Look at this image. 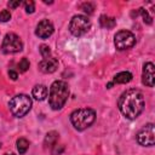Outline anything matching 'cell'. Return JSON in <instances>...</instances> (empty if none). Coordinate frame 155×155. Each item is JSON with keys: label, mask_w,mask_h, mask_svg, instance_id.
Segmentation results:
<instances>
[{"label": "cell", "mask_w": 155, "mask_h": 155, "mask_svg": "<svg viewBox=\"0 0 155 155\" xmlns=\"http://www.w3.org/2000/svg\"><path fill=\"white\" fill-rule=\"evenodd\" d=\"M58 133L56 132V131H51V132H48L47 134H46V137H45V145L46 147H53L54 144H57L56 142L58 140Z\"/></svg>", "instance_id": "cell-15"}, {"label": "cell", "mask_w": 155, "mask_h": 155, "mask_svg": "<svg viewBox=\"0 0 155 155\" xmlns=\"http://www.w3.org/2000/svg\"><path fill=\"white\" fill-rule=\"evenodd\" d=\"M96 120V111L91 108H81L71 113L70 122L78 131H84L88 128Z\"/></svg>", "instance_id": "cell-3"}, {"label": "cell", "mask_w": 155, "mask_h": 155, "mask_svg": "<svg viewBox=\"0 0 155 155\" xmlns=\"http://www.w3.org/2000/svg\"><path fill=\"white\" fill-rule=\"evenodd\" d=\"M68 97H69V87L65 81L57 80L52 82L48 93V104L53 110L62 109Z\"/></svg>", "instance_id": "cell-2"}, {"label": "cell", "mask_w": 155, "mask_h": 155, "mask_svg": "<svg viewBox=\"0 0 155 155\" xmlns=\"http://www.w3.org/2000/svg\"><path fill=\"white\" fill-rule=\"evenodd\" d=\"M52 148H53V149H52V154H53V155H58V154H61V153H62V151L64 150V147H63V145H62V147H61V148L58 149L57 144H54V145H53Z\"/></svg>", "instance_id": "cell-23"}, {"label": "cell", "mask_w": 155, "mask_h": 155, "mask_svg": "<svg viewBox=\"0 0 155 155\" xmlns=\"http://www.w3.org/2000/svg\"><path fill=\"white\" fill-rule=\"evenodd\" d=\"M4 155H15L13 153H11V154H4Z\"/></svg>", "instance_id": "cell-26"}, {"label": "cell", "mask_w": 155, "mask_h": 155, "mask_svg": "<svg viewBox=\"0 0 155 155\" xmlns=\"http://www.w3.org/2000/svg\"><path fill=\"white\" fill-rule=\"evenodd\" d=\"M23 48V42L18 35L15 33H7L2 40L1 45V51L4 53H17L22 51Z\"/></svg>", "instance_id": "cell-6"}, {"label": "cell", "mask_w": 155, "mask_h": 155, "mask_svg": "<svg viewBox=\"0 0 155 155\" xmlns=\"http://www.w3.org/2000/svg\"><path fill=\"white\" fill-rule=\"evenodd\" d=\"M18 68H19V71H22V73L27 71V70L29 69V61H28L25 57L22 58V59L19 61V63H18Z\"/></svg>", "instance_id": "cell-18"}, {"label": "cell", "mask_w": 155, "mask_h": 155, "mask_svg": "<svg viewBox=\"0 0 155 155\" xmlns=\"http://www.w3.org/2000/svg\"><path fill=\"white\" fill-rule=\"evenodd\" d=\"M139 10V13L142 15V17H143V21H144V23H147V24H151L153 23V18L149 16V13H148V11L145 10V8H143V7H140V8H138Z\"/></svg>", "instance_id": "cell-17"}, {"label": "cell", "mask_w": 155, "mask_h": 155, "mask_svg": "<svg viewBox=\"0 0 155 155\" xmlns=\"http://www.w3.org/2000/svg\"><path fill=\"white\" fill-rule=\"evenodd\" d=\"M40 53H41V56L44 58H48L51 56V50H50V47L47 45H41L40 46Z\"/></svg>", "instance_id": "cell-21"}, {"label": "cell", "mask_w": 155, "mask_h": 155, "mask_svg": "<svg viewBox=\"0 0 155 155\" xmlns=\"http://www.w3.org/2000/svg\"><path fill=\"white\" fill-rule=\"evenodd\" d=\"M47 92L48 91L45 85H36V86H34L31 94L36 101H44L47 97Z\"/></svg>", "instance_id": "cell-12"}, {"label": "cell", "mask_w": 155, "mask_h": 155, "mask_svg": "<svg viewBox=\"0 0 155 155\" xmlns=\"http://www.w3.org/2000/svg\"><path fill=\"white\" fill-rule=\"evenodd\" d=\"M8 107H10L11 113L13 114V116L23 117L31 109V99L29 96L21 93V94L12 97V99L8 103Z\"/></svg>", "instance_id": "cell-4"}, {"label": "cell", "mask_w": 155, "mask_h": 155, "mask_svg": "<svg viewBox=\"0 0 155 155\" xmlns=\"http://www.w3.org/2000/svg\"><path fill=\"white\" fill-rule=\"evenodd\" d=\"M53 30H54L53 24L48 19H42L38 23L36 29H35V34L40 39H47L53 34Z\"/></svg>", "instance_id": "cell-9"}, {"label": "cell", "mask_w": 155, "mask_h": 155, "mask_svg": "<svg viewBox=\"0 0 155 155\" xmlns=\"http://www.w3.org/2000/svg\"><path fill=\"white\" fill-rule=\"evenodd\" d=\"M8 76L12 79V80H17V78H18V74H17V71H15V70H8Z\"/></svg>", "instance_id": "cell-25"}, {"label": "cell", "mask_w": 155, "mask_h": 155, "mask_svg": "<svg viewBox=\"0 0 155 155\" xmlns=\"http://www.w3.org/2000/svg\"><path fill=\"white\" fill-rule=\"evenodd\" d=\"M24 8H25V12L27 13H33L35 11V4H34V1H31V0L24 1Z\"/></svg>", "instance_id": "cell-19"}, {"label": "cell", "mask_w": 155, "mask_h": 155, "mask_svg": "<svg viewBox=\"0 0 155 155\" xmlns=\"http://www.w3.org/2000/svg\"><path fill=\"white\" fill-rule=\"evenodd\" d=\"M142 82L148 87H153L155 84V67L151 62L145 63L143 67Z\"/></svg>", "instance_id": "cell-10"}, {"label": "cell", "mask_w": 155, "mask_h": 155, "mask_svg": "<svg viewBox=\"0 0 155 155\" xmlns=\"http://www.w3.org/2000/svg\"><path fill=\"white\" fill-rule=\"evenodd\" d=\"M154 136V125L148 124L137 133V142L143 147H153L155 143Z\"/></svg>", "instance_id": "cell-8"}, {"label": "cell", "mask_w": 155, "mask_h": 155, "mask_svg": "<svg viewBox=\"0 0 155 155\" xmlns=\"http://www.w3.org/2000/svg\"><path fill=\"white\" fill-rule=\"evenodd\" d=\"M144 96L140 91L131 88L125 91L117 102V107L121 114L130 120H134L140 115L144 109Z\"/></svg>", "instance_id": "cell-1"}, {"label": "cell", "mask_w": 155, "mask_h": 155, "mask_svg": "<svg viewBox=\"0 0 155 155\" xmlns=\"http://www.w3.org/2000/svg\"><path fill=\"white\" fill-rule=\"evenodd\" d=\"M91 28V22L86 16L76 15L69 22V31L74 36H82Z\"/></svg>", "instance_id": "cell-5"}, {"label": "cell", "mask_w": 155, "mask_h": 155, "mask_svg": "<svg viewBox=\"0 0 155 155\" xmlns=\"http://www.w3.org/2000/svg\"><path fill=\"white\" fill-rule=\"evenodd\" d=\"M11 19V12L8 10L0 11V22H8Z\"/></svg>", "instance_id": "cell-20"}, {"label": "cell", "mask_w": 155, "mask_h": 155, "mask_svg": "<svg viewBox=\"0 0 155 155\" xmlns=\"http://www.w3.org/2000/svg\"><path fill=\"white\" fill-rule=\"evenodd\" d=\"M81 10L84 11V12H86V13H92L93 12V10H94V6L91 4V2H84L82 5H81Z\"/></svg>", "instance_id": "cell-22"}, {"label": "cell", "mask_w": 155, "mask_h": 155, "mask_svg": "<svg viewBox=\"0 0 155 155\" xmlns=\"http://www.w3.org/2000/svg\"><path fill=\"white\" fill-rule=\"evenodd\" d=\"M29 148V142L25 138H19L17 140V149L19 151V154H24Z\"/></svg>", "instance_id": "cell-16"}, {"label": "cell", "mask_w": 155, "mask_h": 155, "mask_svg": "<svg viewBox=\"0 0 155 155\" xmlns=\"http://www.w3.org/2000/svg\"><path fill=\"white\" fill-rule=\"evenodd\" d=\"M57 68H58V61L56 58H53V57L44 58L39 63V69L45 74H51V73L56 71Z\"/></svg>", "instance_id": "cell-11"}, {"label": "cell", "mask_w": 155, "mask_h": 155, "mask_svg": "<svg viewBox=\"0 0 155 155\" xmlns=\"http://www.w3.org/2000/svg\"><path fill=\"white\" fill-rule=\"evenodd\" d=\"M99 23H101V25H102L103 28H107V29H109V28H114L115 24H116L115 18H113V17H108V16H105V15H102V16L99 17Z\"/></svg>", "instance_id": "cell-14"}, {"label": "cell", "mask_w": 155, "mask_h": 155, "mask_svg": "<svg viewBox=\"0 0 155 155\" xmlns=\"http://www.w3.org/2000/svg\"><path fill=\"white\" fill-rule=\"evenodd\" d=\"M21 4H22V2H21L19 0H17V1H8V2H7V5H8L10 8H16V7H18Z\"/></svg>", "instance_id": "cell-24"}, {"label": "cell", "mask_w": 155, "mask_h": 155, "mask_svg": "<svg viewBox=\"0 0 155 155\" xmlns=\"http://www.w3.org/2000/svg\"><path fill=\"white\" fill-rule=\"evenodd\" d=\"M114 44L115 47L120 51L128 50L136 44V36L130 30H120L114 36Z\"/></svg>", "instance_id": "cell-7"}, {"label": "cell", "mask_w": 155, "mask_h": 155, "mask_svg": "<svg viewBox=\"0 0 155 155\" xmlns=\"http://www.w3.org/2000/svg\"><path fill=\"white\" fill-rule=\"evenodd\" d=\"M132 74L130 71H121L114 76V82L115 84H127L132 80Z\"/></svg>", "instance_id": "cell-13"}]
</instances>
